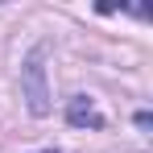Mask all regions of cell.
<instances>
[{"instance_id":"1","label":"cell","mask_w":153,"mask_h":153,"mask_svg":"<svg viewBox=\"0 0 153 153\" xmlns=\"http://www.w3.org/2000/svg\"><path fill=\"white\" fill-rule=\"evenodd\" d=\"M21 95L29 100V112L33 116H50V87H46V46L25 58L21 66Z\"/></svg>"},{"instance_id":"2","label":"cell","mask_w":153,"mask_h":153,"mask_svg":"<svg viewBox=\"0 0 153 153\" xmlns=\"http://www.w3.org/2000/svg\"><path fill=\"white\" fill-rule=\"evenodd\" d=\"M66 124H75V128H103V116H100V108H95V100L91 95H71L66 100Z\"/></svg>"},{"instance_id":"3","label":"cell","mask_w":153,"mask_h":153,"mask_svg":"<svg viewBox=\"0 0 153 153\" xmlns=\"http://www.w3.org/2000/svg\"><path fill=\"white\" fill-rule=\"evenodd\" d=\"M137 128H141V132H149V128H153V116H149V112H137Z\"/></svg>"},{"instance_id":"4","label":"cell","mask_w":153,"mask_h":153,"mask_svg":"<svg viewBox=\"0 0 153 153\" xmlns=\"http://www.w3.org/2000/svg\"><path fill=\"white\" fill-rule=\"evenodd\" d=\"M46 153H58V149H46Z\"/></svg>"}]
</instances>
